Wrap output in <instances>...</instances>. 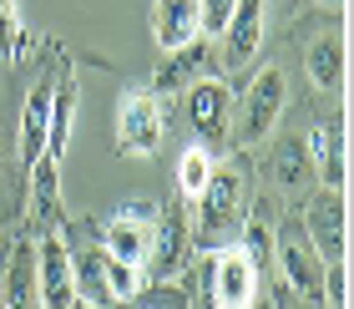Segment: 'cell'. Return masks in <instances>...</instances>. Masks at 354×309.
Returning <instances> with one entry per match:
<instances>
[{"mask_svg":"<svg viewBox=\"0 0 354 309\" xmlns=\"http://www.w3.org/2000/svg\"><path fill=\"white\" fill-rule=\"evenodd\" d=\"M259 289H263V274L253 269V258L243 254V243L218 249L203 264V279H198L203 309H253V304H259Z\"/></svg>","mask_w":354,"mask_h":309,"instance_id":"obj_1","label":"cell"},{"mask_svg":"<svg viewBox=\"0 0 354 309\" xmlns=\"http://www.w3.org/2000/svg\"><path fill=\"white\" fill-rule=\"evenodd\" d=\"M243 193H248V177L238 162H218L213 177H207V188L198 193V223H192V238L203 243H218L223 233L233 229V223H243Z\"/></svg>","mask_w":354,"mask_h":309,"instance_id":"obj_2","label":"cell"},{"mask_svg":"<svg viewBox=\"0 0 354 309\" xmlns=\"http://www.w3.org/2000/svg\"><path fill=\"white\" fill-rule=\"evenodd\" d=\"M192 258V223H187V208L177 198L172 208L157 213V229H152V254H147V284H177Z\"/></svg>","mask_w":354,"mask_h":309,"instance_id":"obj_3","label":"cell"},{"mask_svg":"<svg viewBox=\"0 0 354 309\" xmlns=\"http://www.w3.org/2000/svg\"><path fill=\"white\" fill-rule=\"evenodd\" d=\"M157 213H162V208H157L152 198H132V203H127L122 213L102 229V249H106L111 258H122V264H132V269L147 274V254H152Z\"/></svg>","mask_w":354,"mask_h":309,"instance_id":"obj_4","label":"cell"},{"mask_svg":"<svg viewBox=\"0 0 354 309\" xmlns=\"http://www.w3.org/2000/svg\"><path fill=\"white\" fill-rule=\"evenodd\" d=\"M283 102H288V87H283V71L279 67H263L259 76L248 81L243 102H238V137L243 142H263L283 117Z\"/></svg>","mask_w":354,"mask_h":309,"instance_id":"obj_5","label":"cell"},{"mask_svg":"<svg viewBox=\"0 0 354 309\" xmlns=\"http://www.w3.org/2000/svg\"><path fill=\"white\" fill-rule=\"evenodd\" d=\"M117 148L127 157H152L162 148V107L157 91H127L117 107Z\"/></svg>","mask_w":354,"mask_h":309,"instance_id":"obj_6","label":"cell"},{"mask_svg":"<svg viewBox=\"0 0 354 309\" xmlns=\"http://www.w3.org/2000/svg\"><path fill=\"white\" fill-rule=\"evenodd\" d=\"M273 264L283 269L288 289H294L299 299H314L319 304V284H324V258L319 249L309 243V233L299 229V223H288V229L273 238Z\"/></svg>","mask_w":354,"mask_h":309,"instance_id":"obj_7","label":"cell"},{"mask_svg":"<svg viewBox=\"0 0 354 309\" xmlns=\"http://www.w3.org/2000/svg\"><path fill=\"white\" fill-rule=\"evenodd\" d=\"M187 117L198 127L203 148H223V142H228V127H233V91L223 87L218 76L192 81L187 87Z\"/></svg>","mask_w":354,"mask_h":309,"instance_id":"obj_8","label":"cell"},{"mask_svg":"<svg viewBox=\"0 0 354 309\" xmlns=\"http://www.w3.org/2000/svg\"><path fill=\"white\" fill-rule=\"evenodd\" d=\"M304 233H309V243L319 249V258L324 264H334V258H344L349 249V218H344V193L334 188H319L314 203L304 208Z\"/></svg>","mask_w":354,"mask_h":309,"instance_id":"obj_9","label":"cell"},{"mask_svg":"<svg viewBox=\"0 0 354 309\" xmlns=\"http://www.w3.org/2000/svg\"><path fill=\"white\" fill-rule=\"evenodd\" d=\"M36 289H41V309H71L76 304L71 249L56 229L41 233V243H36Z\"/></svg>","mask_w":354,"mask_h":309,"instance_id":"obj_10","label":"cell"},{"mask_svg":"<svg viewBox=\"0 0 354 309\" xmlns=\"http://www.w3.org/2000/svg\"><path fill=\"white\" fill-rule=\"evenodd\" d=\"M263 26H268L263 0H238L233 15L218 30V36H223V67H228V71L253 67V56H259V46H263Z\"/></svg>","mask_w":354,"mask_h":309,"instance_id":"obj_11","label":"cell"},{"mask_svg":"<svg viewBox=\"0 0 354 309\" xmlns=\"http://www.w3.org/2000/svg\"><path fill=\"white\" fill-rule=\"evenodd\" d=\"M51 102H56V81L41 76L36 87H30L26 107H21V137H15V148H21V168H36L46 157V132H51Z\"/></svg>","mask_w":354,"mask_h":309,"instance_id":"obj_12","label":"cell"},{"mask_svg":"<svg viewBox=\"0 0 354 309\" xmlns=\"http://www.w3.org/2000/svg\"><path fill=\"white\" fill-rule=\"evenodd\" d=\"M203 36V10L198 0H157L152 6V41L162 51H183L187 41Z\"/></svg>","mask_w":354,"mask_h":309,"instance_id":"obj_13","label":"cell"},{"mask_svg":"<svg viewBox=\"0 0 354 309\" xmlns=\"http://www.w3.org/2000/svg\"><path fill=\"white\" fill-rule=\"evenodd\" d=\"M309 168L324 188L344 193V127L339 122H319L309 137Z\"/></svg>","mask_w":354,"mask_h":309,"instance_id":"obj_14","label":"cell"},{"mask_svg":"<svg viewBox=\"0 0 354 309\" xmlns=\"http://www.w3.org/2000/svg\"><path fill=\"white\" fill-rule=\"evenodd\" d=\"M203 71H207V41L198 36V41H187L183 51H167V61L152 76V91H183L192 81H203Z\"/></svg>","mask_w":354,"mask_h":309,"instance_id":"obj_15","label":"cell"},{"mask_svg":"<svg viewBox=\"0 0 354 309\" xmlns=\"http://www.w3.org/2000/svg\"><path fill=\"white\" fill-rule=\"evenodd\" d=\"M6 309H41L36 289V243H15L6 264Z\"/></svg>","mask_w":354,"mask_h":309,"instance_id":"obj_16","label":"cell"},{"mask_svg":"<svg viewBox=\"0 0 354 309\" xmlns=\"http://www.w3.org/2000/svg\"><path fill=\"white\" fill-rule=\"evenodd\" d=\"M71 279H76V299H86V304H96V309H117V299H111V289H106L102 249L71 254Z\"/></svg>","mask_w":354,"mask_h":309,"instance_id":"obj_17","label":"cell"},{"mask_svg":"<svg viewBox=\"0 0 354 309\" xmlns=\"http://www.w3.org/2000/svg\"><path fill=\"white\" fill-rule=\"evenodd\" d=\"M71 122H76V81L66 76V81L56 87V102H51V132H46V157H51V162L66 157Z\"/></svg>","mask_w":354,"mask_h":309,"instance_id":"obj_18","label":"cell"},{"mask_svg":"<svg viewBox=\"0 0 354 309\" xmlns=\"http://www.w3.org/2000/svg\"><path fill=\"white\" fill-rule=\"evenodd\" d=\"M213 168H218L213 148H203V142H187L183 157H177V198H187V203H192V198H198V193L207 188Z\"/></svg>","mask_w":354,"mask_h":309,"instance_id":"obj_19","label":"cell"},{"mask_svg":"<svg viewBox=\"0 0 354 309\" xmlns=\"http://www.w3.org/2000/svg\"><path fill=\"white\" fill-rule=\"evenodd\" d=\"M309 76L319 91H339L344 87V46L339 36H319L309 46Z\"/></svg>","mask_w":354,"mask_h":309,"instance_id":"obj_20","label":"cell"},{"mask_svg":"<svg viewBox=\"0 0 354 309\" xmlns=\"http://www.w3.org/2000/svg\"><path fill=\"white\" fill-rule=\"evenodd\" d=\"M309 148H299V142H283L279 148V162H273V177H279L283 193H299V183L309 177Z\"/></svg>","mask_w":354,"mask_h":309,"instance_id":"obj_21","label":"cell"},{"mask_svg":"<svg viewBox=\"0 0 354 309\" xmlns=\"http://www.w3.org/2000/svg\"><path fill=\"white\" fill-rule=\"evenodd\" d=\"M243 254L253 258L259 274H268V264H273V229L263 218H243Z\"/></svg>","mask_w":354,"mask_h":309,"instance_id":"obj_22","label":"cell"},{"mask_svg":"<svg viewBox=\"0 0 354 309\" xmlns=\"http://www.w3.org/2000/svg\"><path fill=\"white\" fill-rule=\"evenodd\" d=\"M319 309H349V264H344V258L324 264V284H319Z\"/></svg>","mask_w":354,"mask_h":309,"instance_id":"obj_23","label":"cell"},{"mask_svg":"<svg viewBox=\"0 0 354 309\" xmlns=\"http://www.w3.org/2000/svg\"><path fill=\"white\" fill-rule=\"evenodd\" d=\"M21 41L26 30H21V15H15V0H0V61L21 56Z\"/></svg>","mask_w":354,"mask_h":309,"instance_id":"obj_24","label":"cell"},{"mask_svg":"<svg viewBox=\"0 0 354 309\" xmlns=\"http://www.w3.org/2000/svg\"><path fill=\"white\" fill-rule=\"evenodd\" d=\"M233 6H238V0H198V10H203V36L218 41V30H223V21L233 15Z\"/></svg>","mask_w":354,"mask_h":309,"instance_id":"obj_25","label":"cell"},{"mask_svg":"<svg viewBox=\"0 0 354 309\" xmlns=\"http://www.w3.org/2000/svg\"><path fill=\"white\" fill-rule=\"evenodd\" d=\"M319 6H329V10H339V6H344V0H319Z\"/></svg>","mask_w":354,"mask_h":309,"instance_id":"obj_26","label":"cell"},{"mask_svg":"<svg viewBox=\"0 0 354 309\" xmlns=\"http://www.w3.org/2000/svg\"><path fill=\"white\" fill-rule=\"evenodd\" d=\"M71 309H96V304H86V299H76V304H71Z\"/></svg>","mask_w":354,"mask_h":309,"instance_id":"obj_27","label":"cell"},{"mask_svg":"<svg viewBox=\"0 0 354 309\" xmlns=\"http://www.w3.org/2000/svg\"><path fill=\"white\" fill-rule=\"evenodd\" d=\"M294 309H309V304H294Z\"/></svg>","mask_w":354,"mask_h":309,"instance_id":"obj_28","label":"cell"}]
</instances>
